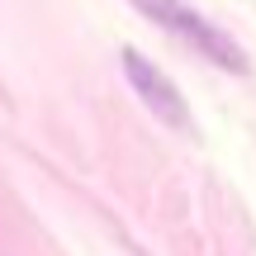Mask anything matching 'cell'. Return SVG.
Instances as JSON below:
<instances>
[{"label":"cell","mask_w":256,"mask_h":256,"mask_svg":"<svg viewBox=\"0 0 256 256\" xmlns=\"http://www.w3.org/2000/svg\"><path fill=\"white\" fill-rule=\"evenodd\" d=\"M133 5L142 10L152 24H162L171 38H180L185 48H194L204 62H214L218 72H247V52H242L218 24H209L200 10H190L185 0H133Z\"/></svg>","instance_id":"1"},{"label":"cell","mask_w":256,"mask_h":256,"mask_svg":"<svg viewBox=\"0 0 256 256\" xmlns=\"http://www.w3.org/2000/svg\"><path fill=\"white\" fill-rule=\"evenodd\" d=\"M124 76H128V86L138 90V100H142V104H147V110H152L162 124L180 128V133H190V128H194L190 104H185L180 86H176V81H171V76H166L156 62H147L138 48H124Z\"/></svg>","instance_id":"2"}]
</instances>
